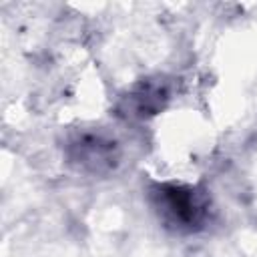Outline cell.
Returning <instances> with one entry per match:
<instances>
[{
  "mask_svg": "<svg viewBox=\"0 0 257 257\" xmlns=\"http://www.w3.org/2000/svg\"><path fill=\"white\" fill-rule=\"evenodd\" d=\"M165 203H167L169 211L175 215V219H179L181 223H193V221L197 219L199 205L195 203L191 191L171 189V191L165 195Z\"/></svg>",
  "mask_w": 257,
  "mask_h": 257,
  "instance_id": "obj_1",
  "label": "cell"
}]
</instances>
